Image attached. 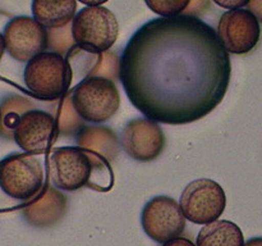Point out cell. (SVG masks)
<instances>
[{"mask_svg": "<svg viewBox=\"0 0 262 246\" xmlns=\"http://www.w3.org/2000/svg\"><path fill=\"white\" fill-rule=\"evenodd\" d=\"M232 66L216 31L193 15L155 18L132 35L118 78L133 107L164 125H188L224 99Z\"/></svg>", "mask_w": 262, "mask_h": 246, "instance_id": "6da1fadb", "label": "cell"}, {"mask_svg": "<svg viewBox=\"0 0 262 246\" xmlns=\"http://www.w3.org/2000/svg\"><path fill=\"white\" fill-rule=\"evenodd\" d=\"M48 168L51 183L61 191H76L86 186L107 191L113 186L110 161L81 146L54 149Z\"/></svg>", "mask_w": 262, "mask_h": 246, "instance_id": "7a4b0ae2", "label": "cell"}, {"mask_svg": "<svg viewBox=\"0 0 262 246\" xmlns=\"http://www.w3.org/2000/svg\"><path fill=\"white\" fill-rule=\"evenodd\" d=\"M26 87L42 101H56L68 92L73 72L63 55L43 51L27 61L23 73Z\"/></svg>", "mask_w": 262, "mask_h": 246, "instance_id": "3957f363", "label": "cell"}, {"mask_svg": "<svg viewBox=\"0 0 262 246\" xmlns=\"http://www.w3.org/2000/svg\"><path fill=\"white\" fill-rule=\"evenodd\" d=\"M69 94L74 110L83 122H106L120 107V94L117 85L105 77L89 76L82 78Z\"/></svg>", "mask_w": 262, "mask_h": 246, "instance_id": "277c9868", "label": "cell"}, {"mask_svg": "<svg viewBox=\"0 0 262 246\" xmlns=\"http://www.w3.org/2000/svg\"><path fill=\"white\" fill-rule=\"evenodd\" d=\"M71 31L76 45L95 53H105L117 41L119 23L114 13L102 5L84 7L72 19Z\"/></svg>", "mask_w": 262, "mask_h": 246, "instance_id": "5b68a950", "label": "cell"}, {"mask_svg": "<svg viewBox=\"0 0 262 246\" xmlns=\"http://www.w3.org/2000/svg\"><path fill=\"white\" fill-rule=\"evenodd\" d=\"M43 167L28 153H14L0 160V189L13 199L32 200L43 187Z\"/></svg>", "mask_w": 262, "mask_h": 246, "instance_id": "8992f818", "label": "cell"}, {"mask_svg": "<svg viewBox=\"0 0 262 246\" xmlns=\"http://www.w3.org/2000/svg\"><path fill=\"white\" fill-rule=\"evenodd\" d=\"M227 196L223 187L210 178H199L184 187L179 207L186 219L194 224H209L223 215Z\"/></svg>", "mask_w": 262, "mask_h": 246, "instance_id": "52a82bcc", "label": "cell"}, {"mask_svg": "<svg viewBox=\"0 0 262 246\" xmlns=\"http://www.w3.org/2000/svg\"><path fill=\"white\" fill-rule=\"evenodd\" d=\"M141 224L151 240L165 243L182 236L186 230V217L173 197L160 195L145 204Z\"/></svg>", "mask_w": 262, "mask_h": 246, "instance_id": "ba28073f", "label": "cell"}, {"mask_svg": "<svg viewBox=\"0 0 262 246\" xmlns=\"http://www.w3.org/2000/svg\"><path fill=\"white\" fill-rule=\"evenodd\" d=\"M58 135L55 117L46 110L35 108L20 115L13 131V140L25 153L35 155L45 154Z\"/></svg>", "mask_w": 262, "mask_h": 246, "instance_id": "9c48e42d", "label": "cell"}, {"mask_svg": "<svg viewBox=\"0 0 262 246\" xmlns=\"http://www.w3.org/2000/svg\"><path fill=\"white\" fill-rule=\"evenodd\" d=\"M3 38L8 54L22 63H27L48 49V30L27 15L10 19L5 26Z\"/></svg>", "mask_w": 262, "mask_h": 246, "instance_id": "30bf717a", "label": "cell"}, {"mask_svg": "<svg viewBox=\"0 0 262 246\" xmlns=\"http://www.w3.org/2000/svg\"><path fill=\"white\" fill-rule=\"evenodd\" d=\"M216 33L228 53L247 54L260 41V22L250 10L243 8L228 10L220 17Z\"/></svg>", "mask_w": 262, "mask_h": 246, "instance_id": "8fae6325", "label": "cell"}, {"mask_svg": "<svg viewBox=\"0 0 262 246\" xmlns=\"http://www.w3.org/2000/svg\"><path fill=\"white\" fill-rule=\"evenodd\" d=\"M120 146L128 156L137 161H151L158 158L165 146V137L159 123L148 118H135L124 126Z\"/></svg>", "mask_w": 262, "mask_h": 246, "instance_id": "7c38bea8", "label": "cell"}, {"mask_svg": "<svg viewBox=\"0 0 262 246\" xmlns=\"http://www.w3.org/2000/svg\"><path fill=\"white\" fill-rule=\"evenodd\" d=\"M67 210V197L60 190L43 186L38 195L23 208L26 220L33 227H51L63 218Z\"/></svg>", "mask_w": 262, "mask_h": 246, "instance_id": "4fadbf2b", "label": "cell"}, {"mask_svg": "<svg viewBox=\"0 0 262 246\" xmlns=\"http://www.w3.org/2000/svg\"><path fill=\"white\" fill-rule=\"evenodd\" d=\"M77 0H33V19L46 30L69 25L76 15Z\"/></svg>", "mask_w": 262, "mask_h": 246, "instance_id": "5bb4252c", "label": "cell"}, {"mask_svg": "<svg viewBox=\"0 0 262 246\" xmlns=\"http://www.w3.org/2000/svg\"><path fill=\"white\" fill-rule=\"evenodd\" d=\"M77 146L86 148L113 161L119 154V140L114 131L104 126H83L77 133Z\"/></svg>", "mask_w": 262, "mask_h": 246, "instance_id": "9a60e30c", "label": "cell"}, {"mask_svg": "<svg viewBox=\"0 0 262 246\" xmlns=\"http://www.w3.org/2000/svg\"><path fill=\"white\" fill-rule=\"evenodd\" d=\"M242 230L230 220H215L205 224L199 232L196 246H243Z\"/></svg>", "mask_w": 262, "mask_h": 246, "instance_id": "2e32d148", "label": "cell"}, {"mask_svg": "<svg viewBox=\"0 0 262 246\" xmlns=\"http://www.w3.org/2000/svg\"><path fill=\"white\" fill-rule=\"evenodd\" d=\"M36 104L32 100L20 95H12L8 97L3 105L2 120H0V135L7 138H13V131L19 120L20 115L27 110L35 109Z\"/></svg>", "mask_w": 262, "mask_h": 246, "instance_id": "e0dca14e", "label": "cell"}, {"mask_svg": "<svg viewBox=\"0 0 262 246\" xmlns=\"http://www.w3.org/2000/svg\"><path fill=\"white\" fill-rule=\"evenodd\" d=\"M60 100L61 101L58 109V117L55 118L59 133L64 136L77 135L79 130L83 127V120L79 118V115L77 114L73 105H72L69 91Z\"/></svg>", "mask_w": 262, "mask_h": 246, "instance_id": "ac0fdd59", "label": "cell"}, {"mask_svg": "<svg viewBox=\"0 0 262 246\" xmlns=\"http://www.w3.org/2000/svg\"><path fill=\"white\" fill-rule=\"evenodd\" d=\"M145 3L158 15L170 18L183 14L191 0H145Z\"/></svg>", "mask_w": 262, "mask_h": 246, "instance_id": "d6986e66", "label": "cell"}, {"mask_svg": "<svg viewBox=\"0 0 262 246\" xmlns=\"http://www.w3.org/2000/svg\"><path fill=\"white\" fill-rule=\"evenodd\" d=\"M73 45L74 41L72 37L71 25H67L61 28L48 30V48L51 51L63 55L68 53V50Z\"/></svg>", "mask_w": 262, "mask_h": 246, "instance_id": "ffe728a7", "label": "cell"}, {"mask_svg": "<svg viewBox=\"0 0 262 246\" xmlns=\"http://www.w3.org/2000/svg\"><path fill=\"white\" fill-rule=\"evenodd\" d=\"M118 72H119V58H118V55L114 51H105V53H102L101 61L91 76L105 77V78L114 81L115 78H118Z\"/></svg>", "mask_w": 262, "mask_h": 246, "instance_id": "44dd1931", "label": "cell"}, {"mask_svg": "<svg viewBox=\"0 0 262 246\" xmlns=\"http://www.w3.org/2000/svg\"><path fill=\"white\" fill-rule=\"evenodd\" d=\"M210 0H191L188 8L184 10V15H193L197 17V14L205 12L206 8H209Z\"/></svg>", "mask_w": 262, "mask_h": 246, "instance_id": "7402d4cb", "label": "cell"}, {"mask_svg": "<svg viewBox=\"0 0 262 246\" xmlns=\"http://www.w3.org/2000/svg\"><path fill=\"white\" fill-rule=\"evenodd\" d=\"M216 5L224 8V9L234 10V9H242L243 7H247L250 0H212Z\"/></svg>", "mask_w": 262, "mask_h": 246, "instance_id": "603a6c76", "label": "cell"}, {"mask_svg": "<svg viewBox=\"0 0 262 246\" xmlns=\"http://www.w3.org/2000/svg\"><path fill=\"white\" fill-rule=\"evenodd\" d=\"M247 10H250L258 22H262V0H250L247 4Z\"/></svg>", "mask_w": 262, "mask_h": 246, "instance_id": "cb8c5ba5", "label": "cell"}, {"mask_svg": "<svg viewBox=\"0 0 262 246\" xmlns=\"http://www.w3.org/2000/svg\"><path fill=\"white\" fill-rule=\"evenodd\" d=\"M163 246H196L193 242H192L189 238H186V237H182V236H179V237L177 238H173V240L168 241V242L163 243Z\"/></svg>", "mask_w": 262, "mask_h": 246, "instance_id": "d4e9b609", "label": "cell"}, {"mask_svg": "<svg viewBox=\"0 0 262 246\" xmlns=\"http://www.w3.org/2000/svg\"><path fill=\"white\" fill-rule=\"evenodd\" d=\"M78 2L87 5V7H97V5L105 4V3L109 2V0H78Z\"/></svg>", "mask_w": 262, "mask_h": 246, "instance_id": "484cf974", "label": "cell"}, {"mask_svg": "<svg viewBox=\"0 0 262 246\" xmlns=\"http://www.w3.org/2000/svg\"><path fill=\"white\" fill-rule=\"evenodd\" d=\"M243 246H262V237L250 238L247 242H245V245Z\"/></svg>", "mask_w": 262, "mask_h": 246, "instance_id": "4316f807", "label": "cell"}, {"mask_svg": "<svg viewBox=\"0 0 262 246\" xmlns=\"http://www.w3.org/2000/svg\"><path fill=\"white\" fill-rule=\"evenodd\" d=\"M4 53H5V44H4V38H3V33L0 32V60H2Z\"/></svg>", "mask_w": 262, "mask_h": 246, "instance_id": "83f0119b", "label": "cell"}, {"mask_svg": "<svg viewBox=\"0 0 262 246\" xmlns=\"http://www.w3.org/2000/svg\"><path fill=\"white\" fill-rule=\"evenodd\" d=\"M0 120H2V109H0Z\"/></svg>", "mask_w": 262, "mask_h": 246, "instance_id": "f1b7e54d", "label": "cell"}]
</instances>
